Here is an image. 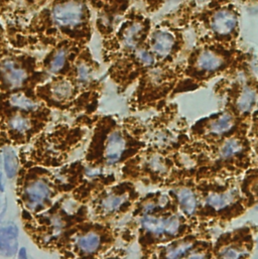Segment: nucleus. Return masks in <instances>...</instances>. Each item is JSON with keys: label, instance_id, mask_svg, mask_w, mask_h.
<instances>
[{"label": "nucleus", "instance_id": "17", "mask_svg": "<svg viewBox=\"0 0 258 259\" xmlns=\"http://www.w3.org/2000/svg\"><path fill=\"white\" fill-rule=\"evenodd\" d=\"M77 85L80 91H89V90H98L97 83L94 78L93 68L85 61H78L75 65L72 75L69 76Z\"/></svg>", "mask_w": 258, "mask_h": 259}, {"label": "nucleus", "instance_id": "16", "mask_svg": "<svg viewBox=\"0 0 258 259\" xmlns=\"http://www.w3.org/2000/svg\"><path fill=\"white\" fill-rule=\"evenodd\" d=\"M176 37L169 32H155L149 41V51L155 60H168L174 53L176 48Z\"/></svg>", "mask_w": 258, "mask_h": 259}, {"label": "nucleus", "instance_id": "7", "mask_svg": "<svg viewBox=\"0 0 258 259\" xmlns=\"http://www.w3.org/2000/svg\"><path fill=\"white\" fill-rule=\"evenodd\" d=\"M139 198L135 184L130 181L107 185L89 199V217L93 221L115 224L131 212Z\"/></svg>", "mask_w": 258, "mask_h": 259}, {"label": "nucleus", "instance_id": "4", "mask_svg": "<svg viewBox=\"0 0 258 259\" xmlns=\"http://www.w3.org/2000/svg\"><path fill=\"white\" fill-rule=\"evenodd\" d=\"M114 224L88 219L69 232L60 249L68 258H103L121 236Z\"/></svg>", "mask_w": 258, "mask_h": 259}, {"label": "nucleus", "instance_id": "13", "mask_svg": "<svg viewBox=\"0 0 258 259\" xmlns=\"http://www.w3.org/2000/svg\"><path fill=\"white\" fill-rule=\"evenodd\" d=\"M82 91L70 77H60L39 88L38 95L48 104L72 115H79V101Z\"/></svg>", "mask_w": 258, "mask_h": 259}, {"label": "nucleus", "instance_id": "21", "mask_svg": "<svg viewBox=\"0 0 258 259\" xmlns=\"http://www.w3.org/2000/svg\"><path fill=\"white\" fill-rule=\"evenodd\" d=\"M144 27L140 23H133L132 26L127 28L122 34L121 42L122 48L125 51H134L139 46L143 37Z\"/></svg>", "mask_w": 258, "mask_h": 259}, {"label": "nucleus", "instance_id": "6", "mask_svg": "<svg viewBox=\"0 0 258 259\" xmlns=\"http://www.w3.org/2000/svg\"><path fill=\"white\" fill-rule=\"evenodd\" d=\"M176 154H167L144 148L125 161L120 169L121 180L163 189L180 169Z\"/></svg>", "mask_w": 258, "mask_h": 259}, {"label": "nucleus", "instance_id": "19", "mask_svg": "<svg viewBox=\"0 0 258 259\" xmlns=\"http://www.w3.org/2000/svg\"><path fill=\"white\" fill-rule=\"evenodd\" d=\"M17 227L9 223L6 226H0V254L12 256L17 250Z\"/></svg>", "mask_w": 258, "mask_h": 259}, {"label": "nucleus", "instance_id": "27", "mask_svg": "<svg viewBox=\"0 0 258 259\" xmlns=\"http://www.w3.org/2000/svg\"><path fill=\"white\" fill-rule=\"evenodd\" d=\"M2 178H1V174H0V191H3V186H2Z\"/></svg>", "mask_w": 258, "mask_h": 259}, {"label": "nucleus", "instance_id": "10", "mask_svg": "<svg viewBox=\"0 0 258 259\" xmlns=\"http://www.w3.org/2000/svg\"><path fill=\"white\" fill-rule=\"evenodd\" d=\"M251 120L252 117L250 120H242L235 114L223 108L217 113L204 117L189 127V137L192 141H199L206 145L216 144L249 127Z\"/></svg>", "mask_w": 258, "mask_h": 259}, {"label": "nucleus", "instance_id": "5", "mask_svg": "<svg viewBox=\"0 0 258 259\" xmlns=\"http://www.w3.org/2000/svg\"><path fill=\"white\" fill-rule=\"evenodd\" d=\"M144 138L146 147L167 154H176L189 143V125L180 115L178 104L167 103L145 123Z\"/></svg>", "mask_w": 258, "mask_h": 259}, {"label": "nucleus", "instance_id": "20", "mask_svg": "<svg viewBox=\"0 0 258 259\" xmlns=\"http://www.w3.org/2000/svg\"><path fill=\"white\" fill-rule=\"evenodd\" d=\"M237 26V18L228 10L218 11L212 18L211 27L213 32L219 36H228L235 30Z\"/></svg>", "mask_w": 258, "mask_h": 259}, {"label": "nucleus", "instance_id": "26", "mask_svg": "<svg viewBox=\"0 0 258 259\" xmlns=\"http://www.w3.org/2000/svg\"><path fill=\"white\" fill-rule=\"evenodd\" d=\"M19 258H27V252H26V248H21L19 250Z\"/></svg>", "mask_w": 258, "mask_h": 259}, {"label": "nucleus", "instance_id": "12", "mask_svg": "<svg viewBox=\"0 0 258 259\" xmlns=\"http://www.w3.org/2000/svg\"><path fill=\"white\" fill-rule=\"evenodd\" d=\"M257 227L244 225L221 234L213 242V258H249L256 246Z\"/></svg>", "mask_w": 258, "mask_h": 259}, {"label": "nucleus", "instance_id": "18", "mask_svg": "<svg viewBox=\"0 0 258 259\" xmlns=\"http://www.w3.org/2000/svg\"><path fill=\"white\" fill-rule=\"evenodd\" d=\"M0 73H1L5 84L11 89L21 87L28 79L26 70L11 60L2 63L0 66Z\"/></svg>", "mask_w": 258, "mask_h": 259}, {"label": "nucleus", "instance_id": "22", "mask_svg": "<svg viewBox=\"0 0 258 259\" xmlns=\"http://www.w3.org/2000/svg\"><path fill=\"white\" fill-rule=\"evenodd\" d=\"M70 56V51L66 46H62L59 50L55 52L53 55L51 61L49 62L48 65V70L51 74L54 75H60L64 72V70L66 69L69 61Z\"/></svg>", "mask_w": 258, "mask_h": 259}, {"label": "nucleus", "instance_id": "1", "mask_svg": "<svg viewBox=\"0 0 258 259\" xmlns=\"http://www.w3.org/2000/svg\"><path fill=\"white\" fill-rule=\"evenodd\" d=\"M83 161L111 172L146 148L145 123L137 117L118 120L113 116H96Z\"/></svg>", "mask_w": 258, "mask_h": 259}, {"label": "nucleus", "instance_id": "14", "mask_svg": "<svg viewBox=\"0 0 258 259\" xmlns=\"http://www.w3.org/2000/svg\"><path fill=\"white\" fill-rule=\"evenodd\" d=\"M227 64L228 60L216 51H201L187 72V76L191 78L189 81H192L199 88L203 82L218 75L227 67Z\"/></svg>", "mask_w": 258, "mask_h": 259}, {"label": "nucleus", "instance_id": "23", "mask_svg": "<svg viewBox=\"0 0 258 259\" xmlns=\"http://www.w3.org/2000/svg\"><path fill=\"white\" fill-rule=\"evenodd\" d=\"M34 120L23 115H15L9 120V128L19 135H26L33 131Z\"/></svg>", "mask_w": 258, "mask_h": 259}, {"label": "nucleus", "instance_id": "3", "mask_svg": "<svg viewBox=\"0 0 258 259\" xmlns=\"http://www.w3.org/2000/svg\"><path fill=\"white\" fill-rule=\"evenodd\" d=\"M130 223L136 226L138 244L144 257L158 245L167 244L192 232L209 230L190 221L179 209L131 218Z\"/></svg>", "mask_w": 258, "mask_h": 259}, {"label": "nucleus", "instance_id": "9", "mask_svg": "<svg viewBox=\"0 0 258 259\" xmlns=\"http://www.w3.org/2000/svg\"><path fill=\"white\" fill-rule=\"evenodd\" d=\"M215 93L224 98V109L235 114L242 120H250L257 105V82L246 73L238 72L235 77L221 82Z\"/></svg>", "mask_w": 258, "mask_h": 259}, {"label": "nucleus", "instance_id": "24", "mask_svg": "<svg viewBox=\"0 0 258 259\" xmlns=\"http://www.w3.org/2000/svg\"><path fill=\"white\" fill-rule=\"evenodd\" d=\"M10 103L13 107H16L22 111L26 112H37L40 111V104L36 102L35 100L22 95V94H15L11 96Z\"/></svg>", "mask_w": 258, "mask_h": 259}, {"label": "nucleus", "instance_id": "15", "mask_svg": "<svg viewBox=\"0 0 258 259\" xmlns=\"http://www.w3.org/2000/svg\"><path fill=\"white\" fill-rule=\"evenodd\" d=\"M84 14L85 8L81 2L69 1L54 8L53 20L61 28H75L81 25Z\"/></svg>", "mask_w": 258, "mask_h": 259}, {"label": "nucleus", "instance_id": "8", "mask_svg": "<svg viewBox=\"0 0 258 259\" xmlns=\"http://www.w3.org/2000/svg\"><path fill=\"white\" fill-rule=\"evenodd\" d=\"M178 76L172 71L151 69L139 79L136 90L128 102L131 111L159 110L173 97Z\"/></svg>", "mask_w": 258, "mask_h": 259}, {"label": "nucleus", "instance_id": "2", "mask_svg": "<svg viewBox=\"0 0 258 259\" xmlns=\"http://www.w3.org/2000/svg\"><path fill=\"white\" fill-rule=\"evenodd\" d=\"M240 178L197 181L200 208L198 221L202 227L224 228L252 208L240 189Z\"/></svg>", "mask_w": 258, "mask_h": 259}, {"label": "nucleus", "instance_id": "25", "mask_svg": "<svg viewBox=\"0 0 258 259\" xmlns=\"http://www.w3.org/2000/svg\"><path fill=\"white\" fill-rule=\"evenodd\" d=\"M17 158L12 150H7L4 153V169L8 178H13L17 172Z\"/></svg>", "mask_w": 258, "mask_h": 259}, {"label": "nucleus", "instance_id": "11", "mask_svg": "<svg viewBox=\"0 0 258 259\" xmlns=\"http://www.w3.org/2000/svg\"><path fill=\"white\" fill-rule=\"evenodd\" d=\"M211 230H200L186 234L167 244L150 250L147 258H213Z\"/></svg>", "mask_w": 258, "mask_h": 259}]
</instances>
